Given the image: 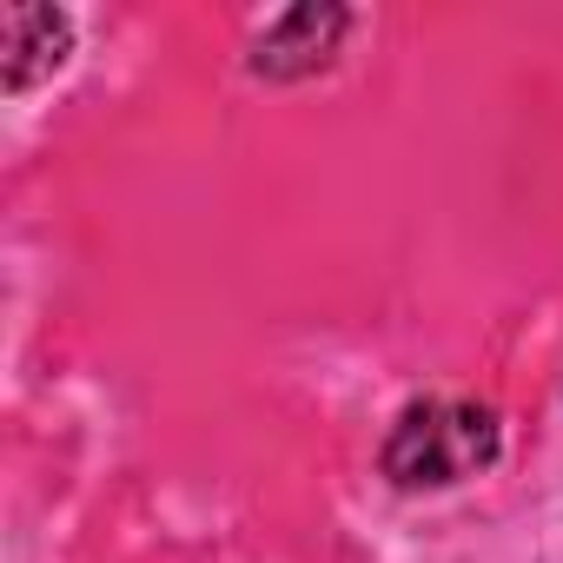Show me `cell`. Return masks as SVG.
Listing matches in <instances>:
<instances>
[{"label": "cell", "mask_w": 563, "mask_h": 563, "mask_svg": "<svg viewBox=\"0 0 563 563\" xmlns=\"http://www.w3.org/2000/svg\"><path fill=\"white\" fill-rule=\"evenodd\" d=\"M497 451H504L497 411L477 405V398H444L438 391V398H411L391 418L378 464L398 490H451V484L490 471Z\"/></svg>", "instance_id": "1"}, {"label": "cell", "mask_w": 563, "mask_h": 563, "mask_svg": "<svg viewBox=\"0 0 563 563\" xmlns=\"http://www.w3.org/2000/svg\"><path fill=\"white\" fill-rule=\"evenodd\" d=\"M352 34V14L345 8H286L252 47V74L258 80H306V74H325L339 41Z\"/></svg>", "instance_id": "2"}, {"label": "cell", "mask_w": 563, "mask_h": 563, "mask_svg": "<svg viewBox=\"0 0 563 563\" xmlns=\"http://www.w3.org/2000/svg\"><path fill=\"white\" fill-rule=\"evenodd\" d=\"M74 21L60 8H0V87L27 93L67 67Z\"/></svg>", "instance_id": "3"}]
</instances>
